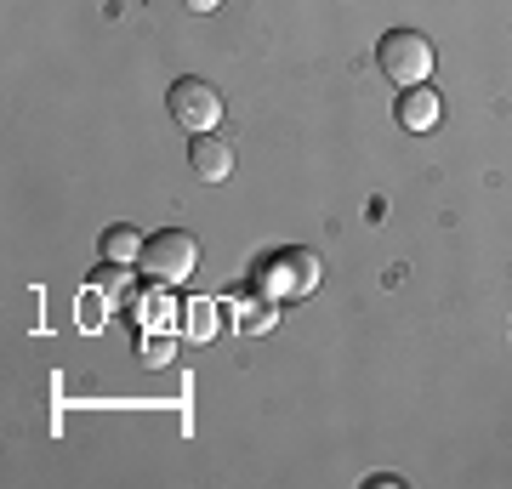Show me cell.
<instances>
[{
  "label": "cell",
  "instance_id": "1",
  "mask_svg": "<svg viewBox=\"0 0 512 489\" xmlns=\"http://www.w3.org/2000/svg\"><path fill=\"white\" fill-rule=\"evenodd\" d=\"M376 63L393 86H427V74H433V40L421 35V29H387L382 46H376Z\"/></svg>",
  "mask_w": 512,
  "mask_h": 489
},
{
  "label": "cell",
  "instance_id": "2",
  "mask_svg": "<svg viewBox=\"0 0 512 489\" xmlns=\"http://www.w3.org/2000/svg\"><path fill=\"white\" fill-rule=\"evenodd\" d=\"M194 268H200V245H194V234H183V228H160V234L143 245V273L165 290L188 285Z\"/></svg>",
  "mask_w": 512,
  "mask_h": 489
},
{
  "label": "cell",
  "instance_id": "3",
  "mask_svg": "<svg viewBox=\"0 0 512 489\" xmlns=\"http://www.w3.org/2000/svg\"><path fill=\"white\" fill-rule=\"evenodd\" d=\"M165 109H171V120H177L188 137H205V131L222 126V91L211 86V80H194V74H183L177 86L165 91Z\"/></svg>",
  "mask_w": 512,
  "mask_h": 489
},
{
  "label": "cell",
  "instance_id": "4",
  "mask_svg": "<svg viewBox=\"0 0 512 489\" xmlns=\"http://www.w3.org/2000/svg\"><path fill=\"white\" fill-rule=\"evenodd\" d=\"M319 285V256L313 251H279L262 262V296H308Z\"/></svg>",
  "mask_w": 512,
  "mask_h": 489
},
{
  "label": "cell",
  "instance_id": "5",
  "mask_svg": "<svg viewBox=\"0 0 512 489\" xmlns=\"http://www.w3.org/2000/svg\"><path fill=\"white\" fill-rule=\"evenodd\" d=\"M188 165H194V182H228L234 177V143L217 131L188 137Z\"/></svg>",
  "mask_w": 512,
  "mask_h": 489
},
{
  "label": "cell",
  "instance_id": "6",
  "mask_svg": "<svg viewBox=\"0 0 512 489\" xmlns=\"http://www.w3.org/2000/svg\"><path fill=\"white\" fill-rule=\"evenodd\" d=\"M393 114H399V126H404V131H416V137H421V131L439 126L444 103H439V91H427V86H404V91H399V109H393Z\"/></svg>",
  "mask_w": 512,
  "mask_h": 489
},
{
  "label": "cell",
  "instance_id": "7",
  "mask_svg": "<svg viewBox=\"0 0 512 489\" xmlns=\"http://www.w3.org/2000/svg\"><path fill=\"white\" fill-rule=\"evenodd\" d=\"M143 245H148V239L137 234L131 222H120V228L103 234V262H143Z\"/></svg>",
  "mask_w": 512,
  "mask_h": 489
},
{
  "label": "cell",
  "instance_id": "8",
  "mask_svg": "<svg viewBox=\"0 0 512 489\" xmlns=\"http://www.w3.org/2000/svg\"><path fill=\"white\" fill-rule=\"evenodd\" d=\"M279 325V302L274 296H256V302H245V308L234 313V330H245V336H262V330Z\"/></svg>",
  "mask_w": 512,
  "mask_h": 489
},
{
  "label": "cell",
  "instance_id": "9",
  "mask_svg": "<svg viewBox=\"0 0 512 489\" xmlns=\"http://www.w3.org/2000/svg\"><path fill=\"white\" fill-rule=\"evenodd\" d=\"M183 336L188 342H211V336H217V302L194 296V302L183 308Z\"/></svg>",
  "mask_w": 512,
  "mask_h": 489
},
{
  "label": "cell",
  "instance_id": "10",
  "mask_svg": "<svg viewBox=\"0 0 512 489\" xmlns=\"http://www.w3.org/2000/svg\"><path fill=\"white\" fill-rule=\"evenodd\" d=\"M131 319H137V330H165L171 325V296H165V285L154 290V296H137V302H131Z\"/></svg>",
  "mask_w": 512,
  "mask_h": 489
},
{
  "label": "cell",
  "instance_id": "11",
  "mask_svg": "<svg viewBox=\"0 0 512 489\" xmlns=\"http://www.w3.org/2000/svg\"><path fill=\"white\" fill-rule=\"evenodd\" d=\"M171 353H177V342L165 330H137V359L143 364H171Z\"/></svg>",
  "mask_w": 512,
  "mask_h": 489
},
{
  "label": "cell",
  "instance_id": "12",
  "mask_svg": "<svg viewBox=\"0 0 512 489\" xmlns=\"http://www.w3.org/2000/svg\"><path fill=\"white\" fill-rule=\"evenodd\" d=\"M183 6H188V12H217L222 0H183Z\"/></svg>",
  "mask_w": 512,
  "mask_h": 489
}]
</instances>
